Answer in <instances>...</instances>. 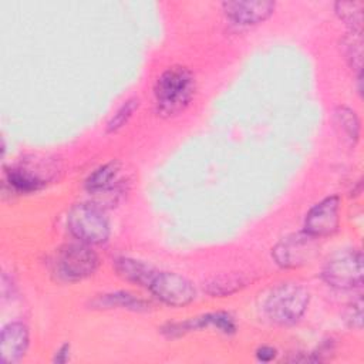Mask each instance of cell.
Wrapping results in <instances>:
<instances>
[{
    "instance_id": "obj_12",
    "label": "cell",
    "mask_w": 364,
    "mask_h": 364,
    "mask_svg": "<svg viewBox=\"0 0 364 364\" xmlns=\"http://www.w3.org/2000/svg\"><path fill=\"white\" fill-rule=\"evenodd\" d=\"M30 334L23 323H9L1 330L0 337V360L3 364H14L20 361L28 348Z\"/></svg>"
},
{
    "instance_id": "obj_11",
    "label": "cell",
    "mask_w": 364,
    "mask_h": 364,
    "mask_svg": "<svg viewBox=\"0 0 364 364\" xmlns=\"http://www.w3.org/2000/svg\"><path fill=\"white\" fill-rule=\"evenodd\" d=\"M276 3L269 0L223 1L225 16L237 26H256L267 20L274 11Z\"/></svg>"
},
{
    "instance_id": "obj_8",
    "label": "cell",
    "mask_w": 364,
    "mask_h": 364,
    "mask_svg": "<svg viewBox=\"0 0 364 364\" xmlns=\"http://www.w3.org/2000/svg\"><path fill=\"white\" fill-rule=\"evenodd\" d=\"M148 289L158 300L171 307L186 306L196 296L193 284L173 272H156Z\"/></svg>"
},
{
    "instance_id": "obj_3",
    "label": "cell",
    "mask_w": 364,
    "mask_h": 364,
    "mask_svg": "<svg viewBox=\"0 0 364 364\" xmlns=\"http://www.w3.org/2000/svg\"><path fill=\"white\" fill-rule=\"evenodd\" d=\"M70 233L82 243L101 245L109 237V222L95 203H77L67 213Z\"/></svg>"
},
{
    "instance_id": "obj_4",
    "label": "cell",
    "mask_w": 364,
    "mask_h": 364,
    "mask_svg": "<svg viewBox=\"0 0 364 364\" xmlns=\"http://www.w3.org/2000/svg\"><path fill=\"white\" fill-rule=\"evenodd\" d=\"M98 267V256L91 245L78 242L61 246L53 259V272L63 282H80Z\"/></svg>"
},
{
    "instance_id": "obj_5",
    "label": "cell",
    "mask_w": 364,
    "mask_h": 364,
    "mask_svg": "<svg viewBox=\"0 0 364 364\" xmlns=\"http://www.w3.org/2000/svg\"><path fill=\"white\" fill-rule=\"evenodd\" d=\"M323 280L338 290H353L363 284V253L343 249L333 253L321 269Z\"/></svg>"
},
{
    "instance_id": "obj_22",
    "label": "cell",
    "mask_w": 364,
    "mask_h": 364,
    "mask_svg": "<svg viewBox=\"0 0 364 364\" xmlns=\"http://www.w3.org/2000/svg\"><path fill=\"white\" fill-rule=\"evenodd\" d=\"M274 357H276V348H273L270 346H263L256 350V358L259 361L267 363V361H272Z\"/></svg>"
},
{
    "instance_id": "obj_21",
    "label": "cell",
    "mask_w": 364,
    "mask_h": 364,
    "mask_svg": "<svg viewBox=\"0 0 364 364\" xmlns=\"http://www.w3.org/2000/svg\"><path fill=\"white\" fill-rule=\"evenodd\" d=\"M346 321L350 327L360 330L363 324V301L361 297H357L355 301H353L347 311H346Z\"/></svg>"
},
{
    "instance_id": "obj_10",
    "label": "cell",
    "mask_w": 364,
    "mask_h": 364,
    "mask_svg": "<svg viewBox=\"0 0 364 364\" xmlns=\"http://www.w3.org/2000/svg\"><path fill=\"white\" fill-rule=\"evenodd\" d=\"M208 327H213L226 336L235 334L237 330L236 321L229 313L215 311V313H208L198 317H191L181 323H169L162 328V333L169 338H175L186 333L208 328Z\"/></svg>"
},
{
    "instance_id": "obj_17",
    "label": "cell",
    "mask_w": 364,
    "mask_h": 364,
    "mask_svg": "<svg viewBox=\"0 0 364 364\" xmlns=\"http://www.w3.org/2000/svg\"><path fill=\"white\" fill-rule=\"evenodd\" d=\"M337 17L350 28L353 33H361L363 28V1H337L334 4Z\"/></svg>"
},
{
    "instance_id": "obj_20",
    "label": "cell",
    "mask_w": 364,
    "mask_h": 364,
    "mask_svg": "<svg viewBox=\"0 0 364 364\" xmlns=\"http://www.w3.org/2000/svg\"><path fill=\"white\" fill-rule=\"evenodd\" d=\"M138 100L136 98H131L127 100L119 108L118 111L112 115V118L108 121L107 124V131L108 132H117L118 129H121L124 125L128 124V121L131 119V117L134 115V112L138 109Z\"/></svg>"
},
{
    "instance_id": "obj_19",
    "label": "cell",
    "mask_w": 364,
    "mask_h": 364,
    "mask_svg": "<svg viewBox=\"0 0 364 364\" xmlns=\"http://www.w3.org/2000/svg\"><path fill=\"white\" fill-rule=\"evenodd\" d=\"M341 47L344 51V57L348 64L361 74V63H363V38L361 33L350 31L341 41Z\"/></svg>"
},
{
    "instance_id": "obj_14",
    "label": "cell",
    "mask_w": 364,
    "mask_h": 364,
    "mask_svg": "<svg viewBox=\"0 0 364 364\" xmlns=\"http://www.w3.org/2000/svg\"><path fill=\"white\" fill-rule=\"evenodd\" d=\"M114 269L118 273V276H121L124 280L131 282L138 286H144L146 289H148L151 280L154 279L155 273L158 272L152 266H149L141 260H136L132 257H125V256H121L114 260Z\"/></svg>"
},
{
    "instance_id": "obj_9",
    "label": "cell",
    "mask_w": 364,
    "mask_h": 364,
    "mask_svg": "<svg viewBox=\"0 0 364 364\" xmlns=\"http://www.w3.org/2000/svg\"><path fill=\"white\" fill-rule=\"evenodd\" d=\"M340 225V198L333 195L317 202L306 215L304 232L321 239L333 235Z\"/></svg>"
},
{
    "instance_id": "obj_18",
    "label": "cell",
    "mask_w": 364,
    "mask_h": 364,
    "mask_svg": "<svg viewBox=\"0 0 364 364\" xmlns=\"http://www.w3.org/2000/svg\"><path fill=\"white\" fill-rule=\"evenodd\" d=\"M334 122L340 132L350 144H355L360 136V121L355 112L348 107H337L334 111Z\"/></svg>"
},
{
    "instance_id": "obj_7",
    "label": "cell",
    "mask_w": 364,
    "mask_h": 364,
    "mask_svg": "<svg viewBox=\"0 0 364 364\" xmlns=\"http://www.w3.org/2000/svg\"><path fill=\"white\" fill-rule=\"evenodd\" d=\"M57 175V168L43 162L24 161L6 171L4 185L14 193H30L41 189Z\"/></svg>"
},
{
    "instance_id": "obj_13",
    "label": "cell",
    "mask_w": 364,
    "mask_h": 364,
    "mask_svg": "<svg viewBox=\"0 0 364 364\" xmlns=\"http://www.w3.org/2000/svg\"><path fill=\"white\" fill-rule=\"evenodd\" d=\"M121 165L117 161L107 162L97 168L85 181V189L92 195H111L119 192Z\"/></svg>"
},
{
    "instance_id": "obj_1",
    "label": "cell",
    "mask_w": 364,
    "mask_h": 364,
    "mask_svg": "<svg viewBox=\"0 0 364 364\" xmlns=\"http://www.w3.org/2000/svg\"><path fill=\"white\" fill-rule=\"evenodd\" d=\"M196 80L193 73L182 65L166 68L155 81L154 100L161 117H176L186 109L193 100Z\"/></svg>"
},
{
    "instance_id": "obj_16",
    "label": "cell",
    "mask_w": 364,
    "mask_h": 364,
    "mask_svg": "<svg viewBox=\"0 0 364 364\" xmlns=\"http://www.w3.org/2000/svg\"><path fill=\"white\" fill-rule=\"evenodd\" d=\"M247 283V279L243 274L237 273H226L210 277L203 286L206 293L210 296H229L232 293H236L237 290L243 289Z\"/></svg>"
},
{
    "instance_id": "obj_15",
    "label": "cell",
    "mask_w": 364,
    "mask_h": 364,
    "mask_svg": "<svg viewBox=\"0 0 364 364\" xmlns=\"http://www.w3.org/2000/svg\"><path fill=\"white\" fill-rule=\"evenodd\" d=\"M95 309H127L132 311H145L149 309V303L127 291L107 293L95 297L91 301Z\"/></svg>"
},
{
    "instance_id": "obj_23",
    "label": "cell",
    "mask_w": 364,
    "mask_h": 364,
    "mask_svg": "<svg viewBox=\"0 0 364 364\" xmlns=\"http://www.w3.org/2000/svg\"><path fill=\"white\" fill-rule=\"evenodd\" d=\"M70 351H71V347L70 344H63L54 354L53 357V361L54 363H58V364H63V363H67L70 360Z\"/></svg>"
},
{
    "instance_id": "obj_2",
    "label": "cell",
    "mask_w": 364,
    "mask_h": 364,
    "mask_svg": "<svg viewBox=\"0 0 364 364\" xmlns=\"http://www.w3.org/2000/svg\"><path fill=\"white\" fill-rule=\"evenodd\" d=\"M309 301L310 293L304 286L294 282H286L270 290L263 303V311L272 323L291 326L303 317Z\"/></svg>"
},
{
    "instance_id": "obj_6",
    "label": "cell",
    "mask_w": 364,
    "mask_h": 364,
    "mask_svg": "<svg viewBox=\"0 0 364 364\" xmlns=\"http://www.w3.org/2000/svg\"><path fill=\"white\" fill-rule=\"evenodd\" d=\"M318 253V239L307 232L283 237L272 250L276 263L284 269H297L309 264Z\"/></svg>"
}]
</instances>
